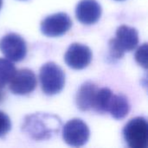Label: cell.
Segmentation results:
<instances>
[{
    "label": "cell",
    "instance_id": "1",
    "mask_svg": "<svg viewBox=\"0 0 148 148\" xmlns=\"http://www.w3.org/2000/svg\"><path fill=\"white\" fill-rule=\"evenodd\" d=\"M62 127L61 119L52 114L36 113L24 118L22 129L32 140H47L56 135Z\"/></svg>",
    "mask_w": 148,
    "mask_h": 148
},
{
    "label": "cell",
    "instance_id": "2",
    "mask_svg": "<svg viewBox=\"0 0 148 148\" xmlns=\"http://www.w3.org/2000/svg\"><path fill=\"white\" fill-rule=\"evenodd\" d=\"M139 43V33L136 29L121 25L116 30V37L109 41V53L113 59H121L126 52L134 50Z\"/></svg>",
    "mask_w": 148,
    "mask_h": 148
},
{
    "label": "cell",
    "instance_id": "3",
    "mask_svg": "<svg viewBox=\"0 0 148 148\" xmlns=\"http://www.w3.org/2000/svg\"><path fill=\"white\" fill-rule=\"evenodd\" d=\"M39 79L42 92L47 95L60 93L65 84V75L60 66L53 62H46L40 69Z\"/></svg>",
    "mask_w": 148,
    "mask_h": 148
},
{
    "label": "cell",
    "instance_id": "4",
    "mask_svg": "<svg viewBox=\"0 0 148 148\" xmlns=\"http://www.w3.org/2000/svg\"><path fill=\"white\" fill-rule=\"evenodd\" d=\"M124 139L131 148L147 147L148 126L144 117L132 119L123 129Z\"/></svg>",
    "mask_w": 148,
    "mask_h": 148
},
{
    "label": "cell",
    "instance_id": "5",
    "mask_svg": "<svg viewBox=\"0 0 148 148\" xmlns=\"http://www.w3.org/2000/svg\"><path fill=\"white\" fill-rule=\"evenodd\" d=\"M90 132L87 124L80 119L68 121L62 128V138L70 147H79L84 146L89 139Z\"/></svg>",
    "mask_w": 148,
    "mask_h": 148
},
{
    "label": "cell",
    "instance_id": "6",
    "mask_svg": "<svg viewBox=\"0 0 148 148\" xmlns=\"http://www.w3.org/2000/svg\"><path fill=\"white\" fill-rule=\"evenodd\" d=\"M0 50L10 62H21L27 55V45L20 35L10 33L0 40Z\"/></svg>",
    "mask_w": 148,
    "mask_h": 148
},
{
    "label": "cell",
    "instance_id": "7",
    "mask_svg": "<svg viewBox=\"0 0 148 148\" xmlns=\"http://www.w3.org/2000/svg\"><path fill=\"white\" fill-rule=\"evenodd\" d=\"M72 26L69 16L64 12L56 13L45 17L41 23L42 33L49 37H57L67 33Z\"/></svg>",
    "mask_w": 148,
    "mask_h": 148
},
{
    "label": "cell",
    "instance_id": "8",
    "mask_svg": "<svg viewBox=\"0 0 148 148\" xmlns=\"http://www.w3.org/2000/svg\"><path fill=\"white\" fill-rule=\"evenodd\" d=\"M37 80L34 72L28 69L16 70L9 82V88L17 95H25L33 92L36 87Z\"/></svg>",
    "mask_w": 148,
    "mask_h": 148
},
{
    "label": "cell",
    "instance_id": "9",
    "mask_svg": "<svg viewBox=\"0 0 148 148\" xmlns=\"http://www.w3.org/2000/svg\"><path fill=\"white\" fill-rule=\"evenodd\" d=\"M92 61V51L84 44L72 43L64 55V62L73 69H83L88 67Z\"/></svg>",
    "mask_w": 148,
    "mask_h": 148
},
{
    "label": "cell",
    "instance_id": "10",
    "mask_svg": "<svg viewBox=\"0 0 148 148\" xmlns=\"http://www.w3.org/2000/svg\"><path fill=\"white\" fill-rule=\"evenodd\" d=\"M101 6L96 0H81L75 8L77 20L86 25L97 23L101 18Z\"/></svg>",
    "mask_w": 148,
    "mask_h": 148
},
{
    "label": "cell",
    "instance_id": "11",
    "mask_svg": "<svg viewBox=\"0 0 148 148\" xmlns=\"http://www.w3.org/2000/svg\"><path fill=\"white\" fill-rule=\"evenodd\" d=\"M98 89L99 88L95 83L91 82H84L79 88L78 92L76 94L75 101L77 108L84 112L93 109L95 99Z\"/></svg>",
    "mask_w": 148,
    "mask_h": 148
},
{
    "label": "cell",
    "instance_id": "12",
    "mask_svg": "<svg viewBox=\"0 0 148 148\" xmlns=\"http://www.w3.org/2000/svg\"><path fill=\"white\" fill-rule=\"evenodd\" d=\"M130 110V104L127 98L123 95H112L109 102L108 113L111 114L115 120L124 119Z\"/></svg>",
    "mask_w": 148,
    "mask_h": 148
},
{
    "label": "cell",
    "instance_id": "13",
    "mask_svg": "<svg viewBox=\"0 0 148 148\" xmlns=\"http://www.w3.org/2000/svg\"><path fill=\"white\" fill-rule=\"evenodd\" d=\"M112 95H113V92L108 88L98 89L95 99L93 109H95L96 112L100 114L108 113V109Z\"/></svg>",
    "mask_w": 148,
    "mask_h": 148
},
{
    "label": "cell",
    "instance_id": "14",
    "mask_svg": "<svg viewBox=\"0 0 148 148\" xmlns=\"http://www.w3.org/2000/svg\"><path fill=\"white\" fill-rule=\"evenodd\" d=\"M15 72L16 68L10 60L0 58V89L9 84Z\"/></svg>",
    "mask_w": 148,
    "mask_h": 148
},
{
    "label": "cell",
    "instance_id": "15",
    "mask_svg": "<svg viewBox=\"0 0 148 148\" xmlns=\"http://www.w3.org/2000/svg\"><path fill=\"white\" fill-rule=\"evenodd\" d=\"M136 62L144 69H147V43L142 44L135 53Z\"/></svg>",
    "mask_w": 148,
    "mask_h": 148
},
{
    "label": "cell",
    "instance_id": "16",
    "mask_svg": "<svg viewBox=\"0 0 148 148\" xmlns=\"http://www.w3.org/2000/svg\"><path fill=\"white\" fill-rule=\"evenodd\" d=\"M11 129V121L10 117L0 111V138L5 136Z\"/></svg>",
    "mask_w": 148,
    "mask_h": 148
},
{
    "label": "cell",
    "instance_id": "17",
    "mask_svg": "<svg viewBox=\"0 0 148 148\" xmlns=\"http://www.w3.org/2000/svg\"><path fill=\"white\" fill-rule=\"evenodd\" d=\"M0 90H1V89H0ZM2 99H3V95H2V92L0 91V101H1Z\"/></svg>",
    "mask_w": 148,
    "mask_h": 148
},
{
    "label": "cell",
    "instance_id": "18",
    "mask_svg": "<svg viewBox=\"0 0 148 148\" xmlns=\"http://www.w3.org/2000/svg\"><path fill=\"white\" fill-rule=\"evenodd\" d=\"M2 3H3V0H0V9L2 7Z\"/></svg>",
    "mask_w": 148,
    "mask_h": 148
},
{
    "label": "cell",
    "instance_id": "19",
    "mask_svg": "<svg viewBox=\"0 0 148 148\" xmlns=\"http://www.w3.org/2000/svg\"><path fill=\"white\" fill-rule=\"evenodd\" d=\"M118 1H121V0H118Z\"/></svg>",
    "mask_w": 148,
    "mask_h": 148
}]
</instances>
